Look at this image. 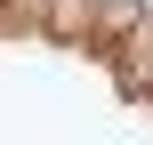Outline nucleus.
I'll return each instance as SVG.
<instances>
[{
    "mask_svg": "<svg viewBox=\"0 0 153 145\" xmlns=\"http://www.w3.org/2000/svg\"><path fill=\"white\" fill-rule=\"evenodd\" d=\"M97 24H105V0H40V32L48 40L97 48Z\"/></svg>",
    "mask_w": 153,
    "mask_h": 145,
    "instance_id": "nucleus-1",
    "label": "nucleus"
},
{
    "mask_svg": "<svg viewBox=\"0 0 153 145\" xmlns=\"http://www.w3.org/2000/svg\"><path fill=\"white\" fill-rule=\"evenodd\" d=\"M113 57H121V89H129V97H153V16H137V32H129Z\"/></svg>",
    "mask_w": 153,
    "mask_h": 145,
    "instance_id": "nucleus-2",
    "label": "nucleus"
}]
</instances>
